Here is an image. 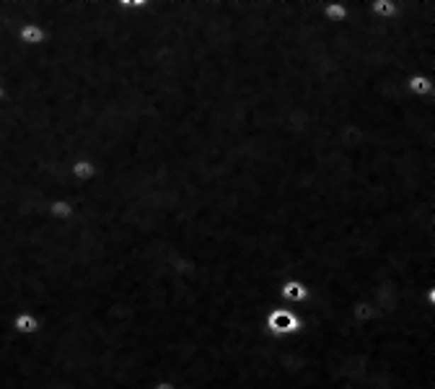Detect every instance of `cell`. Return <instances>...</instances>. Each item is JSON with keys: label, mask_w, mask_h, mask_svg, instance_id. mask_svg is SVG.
Masks as SVG:
<instances>
[{"label": "cell", "mask_w": 435, "mask_h": 389, "mask_svg": "<svg viewBox=\"0 0 435 389\" xmlns=\"http://www.w3.org/2000/svg\"><path fill=\"white\" fill-rule=\"evenodd\" d=\"M264 332L270 337H290L298 335L303 329V309L300 307H272L267 314H264L262 322Z\"/></svg>", "instance_id": "6da1fadb"}, {"label": "cell", "mask_w": 435, "mask_h": 389, "mask_svg": "<svg viewBox=\"0 0 435 389\" xmlns=\"http://www.w3.org/2000/svg\"><path fill=\"white\" fill-rule=\"evenodd\" d=\"M150 389H179V387H176L174 382H169V379H158V382L153 384Z\"/></svg>", "instance_id": "30bf717a"}, {"label": "cell", "mask_w": 435, "mask_h": 389, "mask_svg": "<svg viewBox=\"0 0 435 389\" xmlns=\"http://www.w3.org/2000/svg\"><path fill=\"white\" fill-rule=\"evenodd\" d=\"M368 11H371V16H375V18L389 21V18H397L399 0H368Z\"/></svg>", "instance_id": "9c48e42d"}, {"label": "cell", "mask_w": 435, "mask_h": 389, "mask_svg": "<svg viewBox=\"0 0 435 389\" xmlns=\"http://www.w3.org/2000/svg\"><path fill=\"white\" fill-rule=\"evenodd\" d=\"M350 16V3L347 0H324L322 18L327 23H345Z\"/></svg>", "instance_id": "52a82bcc"}, {"label": "cell", "mask_w": 435, "mask_h": 389, "mask_svg": "<svg viewBox=\"0 0 435 389\" xmlns=\"http://www.w3.org/2000/svg\"><path fill=\"white\" fill-rule=\"evenodd\" d=\"M16 39L21 42L23 47H42L47 42V31L39 26V23L34 21H26L18 26V31H16Z\"/></svg>", "instance_id": "8992f818"}, {"label": "cell", "mask_w": 435, "mask_h": 389, "mask_svg": "<svg viewBox=\"0 0 435 389\" xmlns=\"http://www.w3.org/2000/svg\"><path fill=\"white\" fill-rule=\"evenodd\" d=\"M405 89H407V94L414 99H428L435 94V78L425 73H414L405 81Z\"/></svg>", "instance_id": "5b68a950"}, {"label": "cell", "mask_w": 435, "mask_h": 389, "mask_svg": "<svg viewBox=\"0 0 435 389\" xmlns=\"http://www.w3.org/2000/svg\"><path fill=\"white\" fill-rule=\"evenodd\" d=\"M280 293V301L286 304V307H303L308 299H311V291H308V285L303 283V280H295V278H290V280H286V283H280L278 288Z\"/></svg>", "instance_id": "7a4b0ae2"}, {"label": "cell", "mask_w": 435, "mask_h": 389, "mask_svg": "<svg viewBox=\"0 0 435 389\" xmlns=\"http://www.w3.org/2000/svg\"><path fill=\"white\" fill-rule=\"evenodd\" d=\"M6 99H8V89H6V83L0 81V104H3Z\"/></svg>", "instance_id": "8fae6325"}, {"label": "cell", "mask_w": 435, "mask_h": 389, "mask_svg": "<svg viewBox=\"0 0 435 389\" xmlns=\"http://www.w3.org/2000/svg\"><path fill=\"white\" fill-rule=\"evenodd\" d=\"M96 174H98L96 161H91V158H86V156L73 158L68 164V177L75 185H89V182L96 180Z\"/></svg>", "instance_id": "3957f363"}, {"label": "cell", "mask_w": 435, "mask_h": 389, "mask_svg": "<svg viewBox=\"0 0 435 389\" xmlns=\"http://www.w3.org/2000/svg\"><path fill=\"white\" fill-rule=\"evenodd\" d=\"M11 329L21 337H34L42 329V319L34 312H18V314L11 317Z\"/></svg>", "instance_id": "277c9868"}, {"label": "cell", "mask_w": 435, "mask_h": 389, "mask_svg": "<svg viewBox=\"0 0 435 389\" xmlns=\"http://www.w3.org/2000/svg\"><path fill=\"white\" fill-rule=\"evenodd\" d=\"M75 213L73 202L65 200V197H52V200L47 202V216L52 218V221H57V224H65V221H70Z\"/></svg>", "instance_id": "ba28073f"}]
</instances>
